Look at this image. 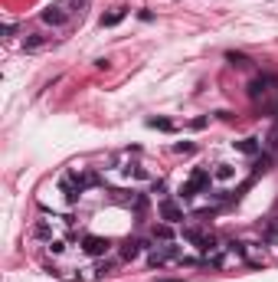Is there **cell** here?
Instances as JSON below:
<instances>
[{"instance_id": "9", "label": "cell", "mask_w": 278, "mask_h": 282, "mask_svg": "<svg viewBox=\"0 0 278 282\" xmlns=\"http://www.w3.org/2000/svg\"><path fill=\"white\" fill-rule=\"evenodd\" d=\"M138 253H141V243H135V240H128V243H121V256H125V259H135Z\"/></svg>"}, {"instance_id": "8", "label": "cell", "mask_w": 278, "mask_h": 282, "mask_svg": "<svg viewBox=\"0 0 278 282\" xmlns=\"http://www.w3.org/2000/svg\"><path fill=\"white\" fill-rule=\"evenodd\" d=\"M236 145V151H243V155H255L259 151V141L255 138H245V141H233Z\"/></svg>"}, {"instance_id": "10", "label": "cell", "mask_w": 278, "mask_h": 282, "mask_svg": "<svg viewBox=\"0 0 278 282\" xmlns=\"http://www.w3.org/2000/svg\"><path fill=\"white\" fill-rule=\"evenodd\" d=\"M147 128H161V131H171L174 121H171V119H147Z\"/></svg>"}, {"instance_id": "5", "label": "cell", "mask_w": 278, "mask_h": 282, "mask_svg": "<svg viewBox=\"0 0 278 282\" xmlns=\"http://www.w3.org/2000/svg\"><path fill=\"white\" fill-rule=\"evenodd\" d=\"M108 246H111V243H108V240L89 237V240H85V253H92V256H102V253H105V249H108Z\"/></svg>"}, {"instance_id": "6", "label": "cell", "mask_w": 278, "mask_h": 282, "mask_svg": "<svg viewBox=\"0 0 278 282\" xmlns=\"http://www.w3.org/2000/svg\"><path fill=\"white\" fill-rule=\"evenodd\" d=\"M125 17H128V10L118 7V10H111V13H105V17H102V27H118Z\"/></svg>"}, {"instance_id": "1", "label": "cell", "mask_w": 278, "mask_h": 282, "mask_svg": "<svg viewBox=\"0 0 278 282\" xmlns=\"http://www.w3.org/2000/svg\"><path fill=\"white\" fill-rule=\"evenodd\" d=\"M72 17H75V10H72L66 0H63V3H49V7L39 13V20H43V23H49V27H66Z\"/></svg>"}, {"instance_id": "16", "label": "cell", "mask_w": 278, "mask_h": 282, "mask_svg": "<svg viewBox=\"0 0 278 282\" xmlns=\"http://www.w3.org/2000/svg\"><path fill=\"white\" fill-rule=\"evenodd\" d=\"M275 112H278V109H275Z\"/></svg>"}, {"instance_id": "4", "label": "cell", "mask_w": 278, "mask_h": 282, "mask_svg": "<svg viewBox=\"0 0 278 282\" xmlns=\"http://www.w3.org/2000/svg\"><path fill=\"white\" fill-rule=\"evenodd\" d=\"M161 217L167 220V223H183V207L167 197V201H161Z\"/></svg>"}, {"instance_id": "11", "label": "cell", "mask_w": 278, "mask_h": 282, "mask_svg": "<svg viewBox=\"0 0 278 282\" xmlns=\"http://www.w3.org/2000/svg\"><path fill=\"white\" fill-rule=\"evenodd\" d=\"M226 59L233 66H249V56H243V53H226Z\"/></svg>"}, {"instance_id": "2", "label": "cell", "mask_w": 278, "mask_h": 282, "mask_svg": "<svg viewBox=\"0 0 278 282\" xmlns=\"http://www.w3.org/2000/svg\"><path fill=\"white\" fill-rule=\"evenodd\" d=\"M180 256H183V249L167 243V246H154L147 259H151V266H164V263H171V259H180Z\"/></svg>"}, {"instance_id": "13", "label": "cell", "mask_w": 278, "mask_h": 282, "mask_svg": "<svg viewBox=\"0 0 278 282\" xmlns=\"http://www.w3.org/2000/svg\"><path fill=\"white\" fill-rule=\"evenodd\" d=\"M43 43H46L43 37H30V40H23V46H27V49H39Z\"/></svg>"}, {"instance_id": "15", "label": "cell", "mask_w": 278, "mask_h": 282, "mask_svg": "<svg viewBox=\"0 0 278 282\" xmlns=\"http://www.w3.org/2000/svg\"><path fill=\"white\" fill-rule=\"evenodd\" d=\"M161 282H183V279H161Z\"/></svg>"}, {"instance_id": "3", "label": "cell", "mask_w": 278, "mask_h": 282, "mask_svg": "<svg viewBox=\"0 0 278 282\" xmlns=\"http://www.w3.org/2000/svg\"><path fill=\"white\" fill-rule=\"evenodd\" d=\"M203 187H209V171H203V167H200V171H193V177L180 187V194H183V197H193V194L203 191Z\"/></svg>"}, {"instance_id": "7", "label": "cell", "mask_w": 278, "mask_h": 282, "mask_svg": "<svg viewBox=\"0 0 278 282\" xmlns=\"http://www.w3.org/2000/svg\"><path fill=\"white\" fill-rule=\"evenodd\" d=\"M269 85H272L269 76H265V79H255V82L249 85V95H252V99H259V95H265V89H269Z\"/></svg>"}, {"instance_id": "14", "label": "cell", "mask_w": 278, "mask_h": 282, "mask_svg": "<svg viewBox=\"0 0 278 282\" xmlns=\"http://www.w3.org/2000/svg\"><path fill=\"white\" fill-rule=\"evenodd\" d=\"M190 151H193V145H190V141H180V145H177V155H190Z\"/></svg>"}, {"instance_id": "12", "label": "cell", "mask_w": 278, "mask_h": 282, "mask_svg": "<svg viewBox=\"0 0 278 282\" xmlns=\"http://www.w3.org/2000/svg\"><path fill=\"white\" fill-rule=\"evenodd\" d=\"M233 167H229V164H219V167H216V177H219V181H229V177H233Z\"/></svg>"}]
</instances>
